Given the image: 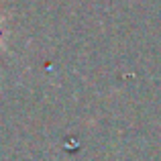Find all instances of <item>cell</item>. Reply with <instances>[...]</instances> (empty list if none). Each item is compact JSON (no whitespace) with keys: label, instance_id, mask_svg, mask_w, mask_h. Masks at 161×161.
<instances>
[{"label":"cell","instance_id":"1","mask_svg":"<svg viewBox=\"0 0 161 161\" xmlns=\"http://www.w3.org/2000/svg\"><path fill=\"white\" fill-rule=\"evenodd\" d=\"M4 23H6V16L0 14V51L6 49V37H8V31L4 27Z\"/></svg>","mask_w":161,"mask_h":161}]
</instances>
